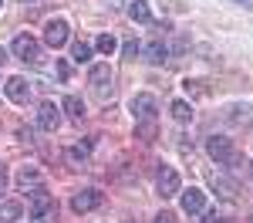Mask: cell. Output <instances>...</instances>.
<instances>
[{
	"mask_svg": "<svg viewBox=\"0 0 253 223\" xmlns=\"http://www.w3.org/2000/svg\"><path fill=\"white\" fill-rule=\"evenodd\" d=\"M172 119L175 122H182V125H186V122H193V105H189V101H172Z\"/></svg>",
	"mask_w": 253,
	"mask_h": 223,
	"instance_id": "obj_19",
	"label": "cell"
},
{
	"mask_svg": "<svg viewBox=\"0 0 253 223\" xmlns=\"http://www.w3.org/2000/svg\"><path fill=\"white\" fill-rule=\"evenodd\" d=\"M210 182H213L216 193H219V196H226V200H233L236 193H240V186H236L233 179H226V176H216V173H213V176H210Z\"/></svg>",
	"mask_w": 253,
	"mask_h": 223,
	"instance_id": "obj_13",
	"label": "cell"
},
{
	"mask_svg": "<svg viewBox=\"0 0 253 223\" xmlns=\"http://www.w3.org/2000/svg\"><path fill=\"white\" fill-rule=\"evenodd\" d=\"M58 75H61V78H68V75H71V68H68L64 61H58Z\"/></svg>",
	"mask_w": 253,
	"mask_h": 223,
	"instance_id": "obj_28",
	"label": "cell"
},
{
	"mask_svg": "<svg viewBox=\"0 0 253 223\" xmlns=\"http://www.w3.org/2000/svg\"><path fill=\"white\" fill-rule=\"evenodd\" d=\"M71 61L88 64V61H91V44H88V41H75V47H71Z\"/></svg>",
	"mask_w": 253,
	"mask_h": 223,
	"instance_id": "obj_20",
	"label": "cell"
},
{
	"mask_svg": "<svg viewBox=\"0 0 253 223\" xmlns=\"http://www.w3.org/2000/svg\"><path fill=\"white\" fill-rule=\"evenodd\" d=\"M68 38H71V27H68V20H61V17H54V20H47V27H44V44L47 47H64L68 44Z\"/></svg>",
	"mask_w": 253,
	"mask_h": 223,
	"instance_id": "obj_4",
	"label": "cell"
},
{
	"mask_svg": "<svg viewBox=\"0 0 253 223\" xmlns=\"http://www.w3.org/2000/svg\"><path fill=\"white\" fill-rule=\"evenodd\" d=\"M0 7H3V0H0Z\"/></svg>",
	"mask_w": 253,
	"mask_h": 223,
	"instance_id": "obj_33",
	"label": "cell"
},
{
	"mask_svg": "<svg viewBox=\"0 0 253 223\" xmlns=\"http://www.w3.org/2000/svg\"><path fill=\"white\" fill-rule=\"evenodd\" d=\"M88 85L95 88L101 98H105V95H112V68H108V64H95V68H91V75H88Z\"/></svg>",
	"mask_w": 253,
	"mask_h": 223,
	"instance_id": "obj_7",
	"label": "cell"
},
{
	"mask_svg": "<svg viewBox=\"0 0 253 223\" xmlns=\"http://www.w3.org/2000/svg\"><path fill=\"white\" fill-rule=\"evenodd\" d=\"M20 3H24V7H31V10H38V7L44 3V0H20Z\"/></svg>",
	"mask_w": 253,
	"mask_h": 223,
	"instance_id": "obj_29",
	"label": "cell"
},
{
	"mask_svg": "<svg viewBox=\"0 0 253 223\" xmlns=\"http://www.w3.org/2000/svg\"><path fill=\"white\" fill-rule=\"evenodd\" d=\"M88 156H91V142H84V145H71V149L64 152V159L71 162V166H84Z\"/></svg>",
	"mask_w": 253,
	"mask_h": 223,
	"instance_id": "obj_15",
	"label": "cell"
},
{
	"mask_svg": "<svg viewBox=\"0 0 253 223\" xmlns=\"http://www.w3.org/2000/svg\"><path fill=\"white\" fill-rule=\"evenodd\" d=\"M236 3H250V0H236Z\"/></svg>",
	"mask_w": 253,
	"mask_h": 223,
	"instance_id": "obj_32",
	"label": "cell"
},
{
	"mask_svg": "<svg viewBox=\"0 0 253 223\" xmlns=\"http://www.w3.org/2000/svg\"><path fill=\"white\" fill-rule=\"evenodd\" d=\"M38 125L44 129V132H58L61 129V108L54 105V101H44L38 108Z\"/></svg>",
	"mask_w": 253,
	"mask_h": 223,
	"instance_id": "obj_8",
	"label": "cell"
},
{
	"mask_svg": "<svg viewBox=\"0 0 253 223\" xmlns=\"http://www.w3.org/2000/svg\"><path fill=\"white\" fill-rule=\"evenodd\" d=\"M152 223H175V217H172V213H159Z\"/></svg>",
	"mask_w": 253,
	"mask_h": 223,
	"instance_id": "obj_26",
	"label": "cell"
},
{
	"mask_svg": "<svg viewBox=\"0 0 253 223\" xmlns=\"http://www.w3.org/2000/svg\"><path fill=\"white\" fill-rule=\"evenodd\" d=\"M203 210H206V193L196 189V186H189V189L182 193V213L196 217V213H203Z\"/></svg>",
	"mask_w": 253,
	"mask_h": 223,
	"instance_id": "obj_11",
	"label": "cell"
},
{
	"mask_svg": "<svg viewBox=\"0 0 253 223\" xmlns=\"http://www.w3.org/2000/svg\"><path fill=\"white\" fill-rule=\"evenodd\" d=\"M20 213H24V206L14 200H7V203H0V223H14L20 220Z\"/></svg>",
	"mask_w": 253,
	"mask_h": 223,
	"instance_id": "obj_18",
	"label": "cell"
},
{
	"mask_svg": "<svg viewBox=\"0 0 253 223\" xmlns=\"http://www.w3.org/2000/svg\"><path fill=\"white\" fill-rule=\"evenodd\" d=\"M230 112H233V115H230L233 122H253V108L250 105H233Z\"/></svg>",
	"mask_w": 253,
	"mask_h": 223,
	"instance_id": "obj_22",
	"label": "cell"
},
{
	"mask_svg": "<svg viewBox=\"0 0 253 223\" xmlns=\"http://www.w3.org/2000/svg\"><path fill=\"white\" fill-rule=\"evenodd\" d=\"M156 108H159V101H156V95H149V91H138L135 98L128 101V112L135 115V122L156 119Z\"/></svg>",
	"mask_w": 253,
	"mask_h": 223,
	"instance_id": "obj_5",
	"label": "cell"
},
{
	"mask_svg": "<svg viewBox=\"0 0 253 223\" xmlns=\"http://www.w3.org/2000/svg\"><path fill=\"white\" fill-rule=\"evenodd\" d=\"M156 189H159V196H162V200H169V196L179 193V173H175L172 166H162V169H159Z\"/></svg>",
	"mask_w": 253,
	"mask_h": 223,
	"instance_id": "obj_6",
	"label": "cell"
},
{
	"mask_svg": "<svg viewBox=\"0 0 253 223\" xmlns=\"http://www.w3.org/2000/svg\"><path fill=\"white\" fill-rule=\"evenodd\" d=\"M7 189V166H0V193Z\"/></svg>",
	"mask_w": 253,
	"mask_h": 223,
	"instance_id": "obj_27",
	"label": "cell"
},
{
	"mask_svg": "<svg viewBox=\"0 0 253 223\" xmlns=\"http://www.w3.org/2000/svg\"><path fill=\"white\" fill-rule=\"evenodd\" d=\"M135 139H138V142H156V139H159V125H156V119L135 122Z\"/></svg>",
	"mask_w": 253,
	"mask_h": 223,
	"instance_id": "obj_14",
	"label": "cell"
},
{
	"mask_svg": "<svg viewBox=\"0 0 253 223\" xmlns=\"http://www.w3.org/2000/svg\"><path fill=\"white\" fill-rule=\"evenodd\" d=\"M186 91L196 95V98H206L210 91H206V81H186Z\"/></svg>",
	"mask_w": 253,
	"mask_h": 223,
	"instance_id": "obj_25",
	"label": "cell"
},
{
	"mask_svg": "<svg viewBox=\"0 0 253 223\" xmlns=\"http://www.w3.org/2000/svg\"><path fill=\"white\" fill-rule=\"evenodd\" d=\"M10 51H14V58L27 61V64H41V61H44L41 41H34L31 34H17V38H14V44H10Z\"/></svg>",
	"mask_w": 253,
	"mask_h": 223,
	"instance_id": "obj_2",
	"label": "cell"
},
{
	"mask_svg": "<svg viewBox=\"0 0 253 223\" xmlns=\"http://www.w3.org/2000/svg\"><path fill=\"white\" fill-rule=\"evenodd\" d=\"M3 91H7V98H10V101H17V105H24V101L31 98V85H27V78H20V75L7 78Z\"/></svg>",
	"mask_w": 253,
	"mask_h": 223,
	"instance_id": "obj_10",
	"label": "cell"
},
{
	"mask_svg": "<svg viewBox=\"0 0 253 223\" xmlns=\"http://www.w3.org/2000/svg\"><path fill=\"white\" fill-rule=\"evenodd\" d=\"M27 193H31V213H34L38 223H51L58 217V203H54V196H51L44 186H34V189H27Z\"/></svg>",
	"mask_w": 253,
	"mask_h": 223,
	"instance_id": "obj_1",
	"label": "cell"
},
{
	"mask_svg": "<svg viewBox=\"0 0 253 223\" xmlns=\"http://www.w3.org/2000/svg\"><path fill=\"white\" fill-rule=\"evenodd\" d=\"M250 223H253V217H250Z\"/></svg>",
	"mask_w": 253,
	"mask_h": 223,
	"instance_id": "obj_34",
	"label": "cell"
},
{
	"mask_svg": "<svg viewBox=\"0 0 253 223\" xmlns=\"http://www.w3.org/2000/svg\"><path fill=\"white\" fill-rule=\"evenodd\" d=\"M206 223H223V217H219V213H216V210H213V213L206 217Z\"/></svg>",
	"mask_w": 253,
	"mask_h": 223,
	"instance_id": "obj_30",
	"label": "cell"
},
{
	"mask_svg": "<svg viewBox=\"0 0 253 223\" xmlns=\"http://www.w3.org/2000/svg\"><path fill=\"white\" fill-rule=\"evenodd\" d=\"M3 61H7V51H3V47H0V64H3Z\"/></svg>",
	"mask_w": 253,
	"mask_h": 223,
	"instance_id": "obj_31",
	"label": "cell"
},
{
	"mask_svg": "<svg viewBox=\"0 0 253 223\" xmlns=\"http://www.w3.org/2000/svg\"><path fill=\"white\" fill-rule=\"evenodd\" d=\"M61 108H64V112H68V115H71V119H75V122H81V119H84V115H88V108H84V101H81L78 95H68Z\"/></svg>",
	"mask_w": 253,
	"mask_h": 223,
	"instance_id": "obj_17",
	"label": "cell"
},
{
	"mask_svg": "<svg viewBox=\"0 0 253 223\" xmlns=\"http://www.w3.org/2000/svg\"><path fill=\"white\" fill-rule=\"evenodd\" d=\"M206 152H210L216 162H226V166L240 162V152H236L233 139H226V135H210V139H206Z\"/></svg>",
	"mask_w": 253,
	"mask_h": 223,
	"instance_id": "obj_3",
	"label": "cell"
},
{
	"mask_svg": "<svg viewBox=\"0 0 253 223\" xmlns=\"http://www.w3.org/2000/svg\"><path fill=\"white\" fill-rule=\"evenodd\" d=\"M138 54H142V44H138V41H125V44H122V58L135 61Z\"/></svg>",
	"mask_w": 253,
	"mask_h": 223,
	"instance_id": "obj_24",
	"label": "cell"
},
{
	"mask_svg": "<svg viewBox=\"0 0 253 223\" xmlns=\"http://www.w3.org/2000/svg\"><path fill=\"white\" fill-rule=\"evenodd\" d=\"M128 17L135 20V24H149V20H152V10H149L145 0H132V3H128Z\"/></svg>",
	"mask_w": 253,
	"mask_h": 223,
	"instance_id": "obj_16",
	"label": "cell"
},
{
	"mask_svg": "<svg viewBox=\"0 0 253 223\" xmlns=\"http://www.w3.org/2000/svg\"><path fill=\"white\" fill-rule=\"evenodd\" d=\"M95 47H98V51H101V54H112V51H115V47H118V41L112 38V34H101V38L95 41Z\"/></svg>",
	"mask_w": 253,
	"mask_h": 223,
	"instance_id": "obj_23",
	"label": "cell"
},
{
	"mask_svg": "<svg viewBox=\"0 0 253 223\" xmlns=\"http://www.w3.org/2000/svg\"><path fill=\"white\" fill-rule=\"evenodd\" d=\"M101 200H105V196H101L98 189H81V193L71 196V210H75V213H88V210H98Z\"/></svg>",
	"mask_w": 253,
	"mask_h": 223,
	"instance_id": "obj_9",
	"label": "cell"
},
{
	"mask_svg": "<svg viewBox=\"0 0 253 223\" xmlns=\"http://www.w3.org/2000/svg\"><path fill=\"white\" fill-rule=\"evenodd\" d=\"M142 58L149 61V64H162V61L169 58V44L162 38H156V41H149L145 47H142Z\"/></svg>",
	"mask_w": 253,
	"mask_h": 223,
	"instance_id": "obj_12",
	"label": "cell"
},
{
	"mask_svg": "<svg viewBox=\"0 0 253 223\" xmlns=\"http://www.w3.org/2000/svg\"><path fill=\"white\" fill-rule=\"evenodd\" d=\"M17 182L24 186V193H27V189H34V186H41L38 169H27V166H24V169H20V176H17Z\"/></svg>",
	"mask_w": 253,
	"mask_h": 223,
	"instance_id": "obj_21",
	"label": "cell"
}]
</instances>
